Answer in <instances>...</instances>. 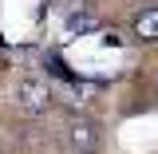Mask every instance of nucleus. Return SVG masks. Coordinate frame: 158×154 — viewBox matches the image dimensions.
Listing matches in <instances>:
<instances>
[{
    "label": "nucleus",
    "mask_w": 158,
    "mask_h": 154,
    "mask_svg": "<svg viewBox=\"0 0 158 154\" xmlns=\"http://www.w3.org/2000/svg\"><path fill=\"white\" fill-rule=\"evenodd\" d=\"M154 87H158V83H154Z\"/></svg>",
    "instance_id": "6"
},
{
    "label": "nucleus",
    "mask_w": 158,
    "mask_h": 154,
    "mask_svg": "<svg viewBox=\"0 0 158 154\" xmlns=\"http://www.w3.org/2000/svg\"><path fill=\"white\" fill-rule=\"evenodd\" d=\"M63 135H67L71 154H99V146H103V131H99V123H95V119H83V115L71 119Z\"/></svg>",
    "instance_id": "2"
},
{
    "label": "nucleus",
    "mask_w": 158,
    "mask_h": 154,
    "mask_svg": "<svg viewBox=\"0 0 158 154\" xmlns=\"http://www.w3.org/2000/svg\"><path fill=\"white\" fill-rule=\"evenodd\" d=\"M131 28H135V40H142V44H158V4L138 8L135 20H131Z\"/></svg>",
    "instance_id": "3"
},
{
    "label": "nucleus",
    "mask_w": 158,
    "mask_h": 154,
    "mask_svg": "<svg viewBox=\"0 0 158 154\" xmlns=\"http://www.w3.org/2000/svg\"><path fill=\"white\" fill-rule=\"evenodd\" d=\"M91 28H95V20L87 16V12H79V8L67 12V32H71V36H75V32H91Z\"/></svg>",
    "instance_id": "4"
},
{
    "label": "nucleus",
    "mask_w": 158,
    "mask_h": 154,
    "mask_svg": "<svg viewBox=\"0 0 158 154\" xmlns=\"http://www.w3.org/2000/svg\"><path fill=\"white\" fill-rule=\"evenodd\" d=\"M12 99H16V111L28 119H40L48 115L52 107H56V87L48 83V79H36V75H24L12 87Z\"/></svg>",
    "instance_id": "1"
},
{
    "label": "nucleus",
    "mask_w": 158,
    "mask_h": 154,
    "mask_svg": "<svg viewBox=\"0 0 158 154\" xmlns=\"http://www.w3.org/2000/svg\"><path fill=\"white\" fill-rule=\"evenodd\" d=\"M103 44H107V48H123V40H118L115 32H107V36H103Z\"/></svg>",
    "instance_id": "5"
}]
</instances>
